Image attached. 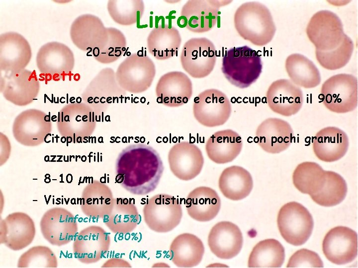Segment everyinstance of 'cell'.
I'll list each match as a JSON object with an SVG mask.
<instances>
[{"label": "cell", "instance_id": "cell-1", "mask_svg": "<svg viewBox=\"0 0 358 268\" xmlns=\"http://www.w3.org/2000/svg\"><path fill=\"white\" fill-rule=\"evenodd\" d=\"M164 171L159 153L150 145L130 144L119 153L116 181L129 193L146 195L157 187Z\"/></svg>", "mask_w": 358, "mask_h": 268}, {"label": "cell", "instance_id": "cell-2", "mask_svg": "<svg viewBox=\"0 0 358 268\" xmlns=\"http://www.w3.org/2000/svg\"><path fill=\"white\" fill-rule=\"evenodd\" d=\"M234 23L242 38L258 46L269 43L276 31L269 10L258 1L247 2L240 5L235 12Z\"/></svg>", "mask_w": 358, "mask_h": 268}, {"label": "cell", "instance_id": "cell-3", "mask_svg": "<svg viewBox=\"0 0 358 268\" xmlns=\"http://www.w3.org/2000/svg\"><path fill=\"white\" fill-rule=\"evenodd\" d=\"M263 62L257 52L244 46L225 52L221 71L232 85L246 88L255 82L262 72Z\"/></svg>", "mask_w": 358, "mask_h": 268}, {"label": "cell", "instance_id": "cell-4", "mask_svg": "<svg viewBox=\"0 0 358 268\" xmlns=\"http://www.w3.org/2000/svg\"><path fill=\"white\" fill-rule=\"evenodd\" d=\"M321 96L325 107L338 114L352 112L358 106V80L351 74L333 75L323 83Z\"/></svg>", "mask_w": 358, "mask_h": 268}, {"label": "cell", "instance_id": "cell-5", "mask_svg": "<svg viewBox=\"0 0 358 268\" xmlns=\"http://www.w3.org/2000/svg\"><path fill=\"white\" fill-rule=\"evenodd\" d=\"M144 219L151 230L167 233L180 222L182 211L178 199L166 194H159L147 201L143 209Z\"/></svg>", "mask_w": 358, "mask_h": 268}, {"label": "cell", "instance_id": "cell-6", "mask_svg": "<svg viewBox=\"0 0 358 268\" xmlns=\"http://www.w3.org/2000/svg\"><path fill=\"white\" fill-rule=\"evenodd\" d=\"M277 222L282 237L294 246L304 244L311 236L314 226L309 211L295 201L288 202L281 207Z\"/></svg>", "mask_w": 358, "mask_h": 268}, {"label": "cell", "instance_id": "cell-7", "mask_svg": "<svg viewBox=\"0 0 358 268\" xmlns=\"http://www.w3.org/2000/svg\"><path fill=\"white\" fill-rule=\"evenodd\" d=\"M306 32L315 50L326 52L338 47L347 35L341 19L334 12L320 10L311 17Z\"/></svg>", "mask_w": 358, "mask_h": 268}, {"label": "cell", "instance_id": "cell-8", "mask_svg": "<svg viewBox=\"0 0 358 268\" xmlns=\"http://www.w3.org/2000/svg\"><path fill=\"white\" fill-rule=\"evenodd\" d=\"M215 45L205 37L194 38L184 45L180 56L182 67L191 76L202 78L213 71L216 62Z\"/></svg>", "mask_w": 358, "mask_h": 268}, {"label": "cell", "instance_id": "cell-9", "mask_svg": "<svg viewBox=\"0 0 358 268\" xmlns=\"http://www.w3.org/2000/svg\"><path fill=\"white\" fill-rule=\"evenodd\" d=\"M231 109L227 96L216 89H206L194 99V117L199 123L207 127L224 124L231 115Z\"/></svg>", "mask_w": 358, "mask_h": 268}, {"label": "cell", "instance_id": "cell-10", "mask_svg": "<svg viewBox=\"0 0 358 268\" xmlns=\"http://www.w3.org/2000/svg\"><path fill=\"white\" fill-rule=\"evenodd\" d=\"M322 248L331 262L338 265L349 263L357 256V233L347 227H335L325 235Z\"/></svg>", "mask_w": 358, "mask_h": 268}, {"label": "cell", "instance_id": "cell-11", "mask_svg": "<svg viewBox=\"0 0 358 268\" xmlns=\"http://www.w3.org/2000/svg\"><path fill=\"white\" fill-rule=\"evenodd\" d=\"M168 158L171 172L183 181H189L198 176L204 164L201 150L188 141L174 144L169 150Z\"/></svg>", "mask_w": 358, "mask_h": 268}, {"label": "cell", "instance_id": "cell-12", "mask_svg": "<svg viewBox=\"0 0 358 268\" xmlns=\"http://www.w3.org/2000/svg\"><path fill=\"white\" fill-rule=\"evenodd\" d=\"M40 228L44 238L51 244L59 246L70 242L78 230L75 216L61 207L47 210L42 217Z\"/></svg>", "mask_w": 358, "mask_h": 268}, {"label": "cell", "instance_id": "cell-13", "mask_svg": "<svg viewBox=\"0 0 358 268\" xmlns=\"http://www.w3.org/2000/svg\"><path fill=\"white\" fill-rule=\"evenodd\" d=\"M293 131L286 121L269 118L257 127L254 139L265 151L277 154L286 150L292 142Z\"/></svg>", "mask_w": 358, "mask_h": 268}, {"label": "cell", "instance_id": "cell-14", "mask_svg": "<svg viewBox=\"0 0 358 268\" xmlns=\"http://www.w3.org/2000/svg\"><path fill=\"white\" fill-rule=\"evenodd\" d=\"M266 99L273 112L289 117L296 114L302 108L303 95L301 89L290 80L280 79L269 85Z\"/></svg>", "mask_w": 358, "mask_h": 268}, {"label": "cell", "instance_id": "cell-15", "mask_svg": "<svg viewBox=\"0 0 358 268\" xmlns=\"http://www.w3.org/2000/svg\"><path fill=\"white\" fill-rule=\"evenodd\" d=\"M110 245V238L102 227L91 225L82 230L75 239V258L81 263L90 264L99 261Z\"/></svg>", "mask_w": 358, "mask_h": 268}, {"label": "cell", "instance_id": "cell-16", "mask_svg": "<svg viewBox=\"0 0 358 268\" xmlns=\"http://www.w3.org/2000/svg\"><path fill=\"white\" fill-rule=\"evenodd\" d=\"M232 0H193L182 7L181 15L187 19L186 28L194 33H204L211 30L217 22L220 8Z\"/></svg>", "mask_w": 358, "mask_h": 268}, {"label": "cell", "instance_id": "cell-17", "mask_svg": "<svg viewBox=\"0 0 358 268\" xmlns=\"http://www.w3.org/2000/svg\"><path fill=\"white\" fill-rule=\"evenodd\" d=\"M242 233L237 225L230 221H220L214 225L208 236L210 251L221 259L236 257L242 249Z\"/></svg>", "mask_w": 358, "mask_h": 268}, {"label": "cell", "instance_id": "cell-18", "mask_svg": "<svg viewBox=\"0 0 358 268\" xmlns=\"http://www.w3.org/2000/svg\"><path fill=\"white\" fill-rule=\"evenodd\" d=\"M156 91L158 103L168 107H178L187 103L191 98L192 82L182 72H170L161 77Z\"/></svg>", "mask_w": 358, "mask_h": 268}, {"label": "cell", "instance_id": "cell-19", "mask_svg": "<svg viewBox=\"0 0 358 268\" xmlns=\"http://www.w3.org/2000/svg\"><path fill=\"white\" fill-rule=\"evenodd\" d=\"M349 139L347 134L336 127H327L318 131L312 142L316 156L326 162L336 161L347 153Z\"/></svg>", "mask_w": 358, "mask_h": 268}, {"label": "cell", "instance_id": "cell-20", "mask_svg": "<svg viewBox=\"0 0 358 268\" xmlns=\"http://www.w3.org/2000/svg\"><path fill=\"white\" fill-rule=\"evenodd\" d=\"M243 146L240 135L232 130H224L214 133L208 139L205 150L208 158L217 164H225L234 160Z\"/></svg>", "mask_w": 358, "mask_h": 268}, {"label": "cell", "instance_id": "cell-21", "mask_svg": "<svg viewBox=\"0 0 358 268\" xmlns=\"http://www.w3.org/2000/svg\"><path fill=\"white\" fill-rule=\"evenodd\" d=\"M185 203L189 216L200 222L214 218L221 207V200L217 192L205 186L197 187L191 191Z\"/></svg>", "mask_w": 358, "mask_h": 268}, {"label": "cell", "instance_id": "cell-22", "mask_svg": "<svg viewBox=\"0 0 358 268\" xmlns=\"http://www.w3.org/2000/svg\"><path fill=\"white\" fill-rule=\"evenodd\" d=\"M204 247L195 235L185 233L179 235L172 241L169 250L170 259L179 268H193L201 261Z\"/></svg>", "mask_w": 358, "mask_h": 268}, {"label": "cell", "instance_id": "cell-23", "mask_svg": "<svg viewBox=\"0 0 358 268\" xmlns=\"http://www.w3.org/2000/svg\"><path fill=\"white\" fill-rule=\"evenodd\" d=\"M115 199L110 188L98 181H93L84 190L81 209L87 216L103 218L110 214Z\"/></svg>", "mask_w": 358, "mask_h": 268}, {"label": "cell", "instance_id": "cell-24", "mask_svg": "<svg viewBox=\"0 0 358 268\" xmlns=\"http://www.w3.org/2000/svg\"><path fill=\"white\" fill-rule=\"evenodd\" d=\"M3 243L12 250H19L32 242L35 235L33 220L23 213H14L3 220Z\"/></svg>", "mask_w": 358, "mask_h": 268}, {"label": "cell", "instance_id": "cell-25", "mask_svg": "<svg viewBox=\"0 0 358 268\" xmlns=\"http://www.w3.org/2000/svg\"><path fill=\"white\" fill-rule=\"evenodd\" d=\"M219 188L226 198L239 201L246 198L253 187L252 177L246 169L239 166L225 168L218 182Z\"/></svg>", "mask_w": 358, "mask_h": 268}, {"label": "cell", "instance_id": "cell-26", "mask_svg": "<svg viewBox=\"0 0 358 268\" xmlns=\"http://www.w3.org/2000/svg\"><path fill=\"white\" fill-rule=\"evenodd\" d=\"M133 199H115L112 211L104 222L109 229L114 233L126 234L131 232L137 227L139 215Z\"/></svg>", "mask_w": 358, "mask_h": 268}, {"label": "cell", "instance_id": "cell-27", "mask_svg": "<svg viewBox=\"0 0 358 268\" xmlns=\"http://www.w3.org/2000/svg\"><path fill=\"white\" fill-rule=\"evenodd\" d=\"M285 67L290 80L297 86L312 88L321 82L319 69L303 55L295 53L289 55L285 60Z\"/></svg>", "mask_w": 358, "mask_h": 268}, {"label": "cell", "instance_id": "cell-28", "mask_svg": "<svg viewBox=\"0 0 358 268\" xmlns=\"http://www.w3.org/2000/svg\"><path fill=\"white\" fill-rule=\"evenodd\" d=\"M285 259L284 248L274 239L260 241L253 248L248 259V267L252 268H278Z\"/></svg>", "mask_w": 358, "mask_h": 268}, {"label": "cell", "instance_id": "cell-29", "mask_svg": "<svg viewBox=\"0 0 358 268\" xmlns=\"http://www.w3.org/2000/svg\"><path fill=\"white\" fill-rule=\"evenodd\" d=\"M325 171L314 162H304L298 164L292 175L295 188L310 196L317 193L324 183Z\"/></svg>", "mask_w": 358, "mask_h": 268}, {"label": "cell", "instance_id": "cell-30", "mask_svg": "<svg viewBox=\"0 0 358 268\" xmlns=\"http://www.w3.org/2000/svg\"><path fill=\"white\" fill-rule=\"evenodd\" d=\"M347 190L346 182L340 174L332 171H325L323 185L311 197L314 201L320 205L333 206L344 200Z\"/></svg>", "mask_w": 358, "mask_h": 268}, {"label": "cell", "instance_id": "cell-31", "mask_svg": "<svg viewBox=\"0 0 358 268\" xmlns=\"http://www.w3.org/2000/svg\"><path fill=\"white\" fill-rule=\"evenodd\" d=\"M354 49L353 41L347 35L336 48L326 52L315 51L316 58L324 68L334 70L345 67L350 61Z\"/></svg>", "mask_w": 358, "mask_h": 268}, {"label": "cell", "instance_id": "cell-32", "mask_svg": "<svg viewBox=\"0 0 358 268\" xmlns=\"http://www.w3.org/2000/svg\"><path fill=\"white\" fill-rule=\"evenodd\" d=\"M39 258L33 248L30 249L25 254H23L19 258L18 267L20 268H55L57 267V259L53 252L47 247H44L42 253H40Z\"/></svg>", "mask_w": 358, "mask_h": 268}, {"label": "cell", "instance_id": "cell-33", "mask_svg": "<svg viewBox=\"0 0 358 268\" xmlns=\"http://www.w3.org/2000/svg\"><path fill=\"white\" fill-rule=\"evenodd\" d=\"M323 267V263L319 256L315 252L302 249L295 252L290 258L287 268Z\"/></svg>", "mask_w": 358, "mask_h": 268}, {"label": "cell", "instance_id": "cell-34", "mask_svg": "<svg viewBox=\"0 0 358 268\" xmlns=\"http://www.w3.org/2000/svg\"><path fill=\"white\" fill-rule=\"evenodd\" d=\"M102 267L131 268L130 264L123 259H112L106 262Z\"/></svg>", "mask_w": 358, "mask_h": 268}, {"label": "cell", "instance_id": "cell-35", "mask_svg": "<svg viewBox=\"0 0 358 268\" xmlns=\"http://www.w3.org/2000/svg\"><path fill=\"white\" fill-rule=\"evenodd\" d=\"M178 25L180 28H183L186 27L187 25V19L184 16H180L177 21Z\"/></svg>", "mask_w": 358, "mask_h": 268}, {"label": "cell", "instance_id": "cell-36", "mask_svg": "<svg viewBox=\"0 0 358 268\" xmlns=\"http://www.w3.org/2000/svg\"><path fill=\"white\" fill-rule=\"evenodd\" d=\"M72 141V138L70 136H68L67 137V145L68 146V143L71 142Z\"/></svg>", "mask_w": 358, "mask_h": 268}, {"label": "cell", "instance_id": "cell-37", "mask_svg": "<svg viewBox=\"0 0 358 268\" xmlns=\"http://www.w3.org/2000/svg\"><path fill=\"white\" fill-rule=\"evenodd\" d=\"M77 141L79 143L82 142V137L81 136L78 137L77 138Z\"/></svg>", "mask_w": 358, "mask_h": 268}, {"label": "cell", "instance_id": "cell-38", "mask_svg": "<svg viewBox=\"0 0 358 268\" xmlns=\"http://www.w3.org/2000/svg\"><path fill=\"white\" fill-rule=\"evenodd\" d=\"M66 140V138H65V136H63L61 138V141H62V142L64 143V142H65Z\"/></svg>", "mask_w": 358, "mask_h": 268}, {"label": "cell", "instance_id": "cell-39", "mask_svg": "<svg viewBox=\"0 0 358 268\" xmlns=\"http://www.w3.org/2000/svg\"><path fill=\"white\" fill-rule=\"evenodd\" d=\"M58 122H60V113L59 112V118H58Z\"/></svg>", "mask_w": 358, "mask_h": 268}]
</instances>
